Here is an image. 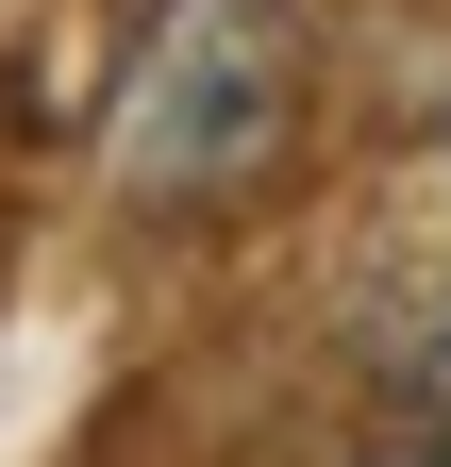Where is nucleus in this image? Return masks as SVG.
<instances>
[{
	"mask_svg": "<svg viewBox=\"0 0 451 467\" xmlns=\"http://www.w3.org/2000/svg\"><path fill=\"white\" fill-rule=\"evenodd\" d=\"M368 467H451V434H418V451H368Z\"/></svg>",
	"mask_w": 451,
	"mask_h": 467,
	"instance_id": "3",
	"label": "nucleus"
},
{
	"mask_svg": "<svg viewBox=\"0 0 451 467\" xmlns=\"http://www.w3.org/2000/svg\"><path fill=\"white\" fill-rule=\"evenodd\" d=\"M301 117H318V0H151L134 50H118V217L151 234H201L267 201L301 167Z\"/></svg>",
	"mask_w": 451,
	"mask_h": 467,
	"instance_id": "1",
	"label": "nucleus"
},
{
	"mask_svg": "<svg viewBox=\"0 0 451 467\" xmlns=\"http://www.w3.org/2000/svg\"><path fill=\"white\" fill-rule=\"evenodd\" d=\"M402 400H418V418H435V434H451V317H435V334H418V350H402Z\"/></svg>",
	"mask_w": 451,
	"mask_h": 467,
	"instance_id": "2",
	"label": "nucleus"
}]
</instances>
